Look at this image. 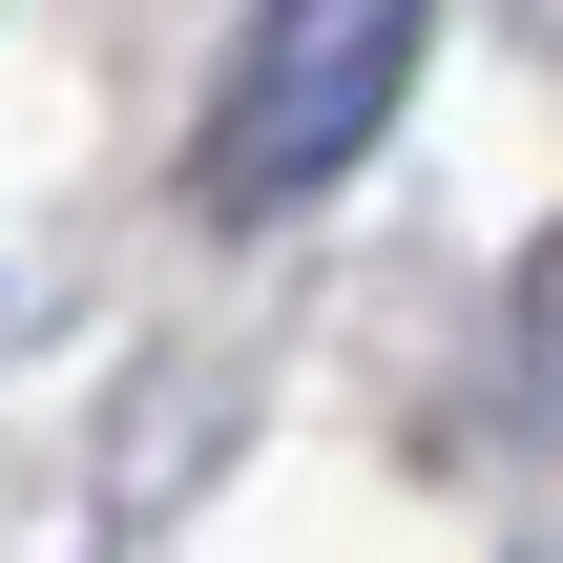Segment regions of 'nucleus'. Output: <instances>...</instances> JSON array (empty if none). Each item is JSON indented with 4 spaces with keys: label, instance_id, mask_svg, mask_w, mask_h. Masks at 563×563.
<instances>
[{
    "label": "nucleus",
    "instance_id": "1",
    "mask_svg": "<svg viewBox=\"0 0 563 563\" xmlns=\"http://www.w3.org/2000/svg\"><path fill=\"white\" fill-rule=\"evenodd\" d=\"M418 42H439V0H251L230 21V84H209V209L272 230L313 188H355L376 125L418 104Z\"/></svg>",
    "mask_w": 563,
    "mask_h": 563
}]
</instances>
